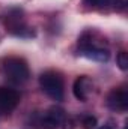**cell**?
<instances>
[{
  "mask_svg": "<svg viewBox=\"0 0 128 129\" xmlns=\"http://www.w3.org/2000/svg\"><path fill=\"white\" fill-rule=\"evenodd\" d=\"M0 72L12 84H23L30 77L27 62L18 56H6L0 59Z\"/></svg>",
  "mask_w": 128,
  "mask_h": 129,
  "instance_id": "obj_1",
  "label": "cell"
},
{
  "mask_svg": "<svg viewBox=\"0 0 128 129\" xmlns=\"http://www.w3.org/2000/svg\"><path fill=\"white\" fill-rule=\"evenodd\" d=\"M39 86L42 92L53 101H62L65 95L63 77L56 71H47L39 77Z\"/></svg>",
  "mask_w": 128,
  "mask_h": 129,
  "instance_id": "obj_2",
  "label": "cell"
},
{
  "mask_svg": "<svg viewBox=\"0 0 128 129\" xmlns=\"http://www.w3.org/2000/svg\"><path fill=\"white\" fill-rule=\"evenodd\" d=\"M2 21L6 27V30L18 38H33L35 32L29 26H26L23 20V12L20 9H11L6 15L2 17Z\"/></svg>",
  "mask_w": 128,
  "mask_h": 129,
  "instance_id": "obj_3",
  "label": "cell"
},
{
  "mask_svg": "<svg viewBox=\"0 0 128 129\" xmlns=\"http://www.w3.org/2000/svg\"><path fill=\"white\" fill-rule=\"evenodd\" d=\"M66 122V113L60 107H50L39 119V125L45 129H57Z\"/></svg>",
  "mask_w": 128,
  "mask_h": 129,
  "instance_id": "obj_4",
  "label": "cell"
},
{
  "mask_svg": "<svg viewBox=\"0 0 128 129\" xmlns=\"http://www.w3.org/2000/svg\"><path fill=\"white\" fill-rule=\"evenodd\" d=\"M84 50H109L107 41L95 30H86L78 38V51Z\"/></svg>",
  "mask_w": 128,
  "mask_h": 129,
  "instance_id": "obj_5",
  "label": "cell"
},
{
  "mask_svg": "<svg viewBox=\"0 0 128 129\" xmlns=\"http://www.w3.org/2000/svg\"><path fill=\"white\" fill-rule=\"evenodd\" d=\"M20 93L12 87H0V116H9L20 104Z\"/></svg>",
  "mask_w": 128,
  "mask_h": 129,
  "instance_id": "obj_6",
  "label": "cell"
},
{
  "mask_svg": "<svg viewBox=\"0 0 128 129\" xmlns=\"http://www.w3.org/2000/svg\"><path fill=\"white\" fill-rule=\"evenodd\" d=\"M107 107L116 113H125L128 110V90L125 87H115L107 95Z\"/></svg>",
  "mask_w": 128,
  "mask_h": 129,
  "instance_id": "obj_7",
  "label": "cell"
},
{
  "mask_svg": "<svg viewBox=\"0 0 128 129\" xmlns=\"http://www.w3.org/2000/svg\"><path fill=\"white\" fill-rule=\"evenodd\" d=\"M72 93L78 101L86 102L89 96L94 93V81L88 75L77 77V80L74 81V86H72Z\"/></svg>",
  "mask_w": 128,
  "mask_h": 129,
  "instance_id": "obj_8",
  "label": "cell"
},
{
  "mask_svg": "<svg viewBox=\"0 0 128 129\" xmlns=\"http://www.w3.org/2000/svg\"><path fill=\"white\" fill-rule=\"evenodd\" d=\"M81 56L91 59V60H95V62H107L110 59V53L109 50H84V51H78Z\"/></svg>",
  "mask_w": 128,
  "mask_h": 129,
  "instance_id": "obj_9",
  "label": "cell"
},
{
  "mask_svg": "<svg viewBox=\"0 0 128 129\" xmlns=\"http://www.w3.org/2000/svg\"><path fill=\"white\" fill-rule=\"evenodd\" d=\"M83 3L89 9H105L112 5V0H83Z\"/></svg>",
  "mask_w": 128,
  "mask_h": 129,
  "instance_id": "obj_10",
  "label": "cell"
},
{
  "mask_svg": "<svg viewBox=\"0 0 128 129\" xmlns=\"http://www.w3.org/2000/svg\"><path fill=\"white\" fill-rule=\"evenodd\" d=\"M116 62H118V66L122 69V71H127L128 69V54L127 51H121L116 57Z\"/></svg>",
  "mask_w": 128,
  "mask_h": 129,
  "instance_id": "obj_11",
  "label": "cell"
},
{
  "mask_svg": "<svg viewBox=\"0 0 128 129\" xmlns=\"http://www.w3.org/2000/svg\"><path fill=\"white\" fill-rule=\"evenodd\" d=\"M81 126L84 129L96 128V117H94V116H84V117L81 119Z\"/></svg>",
  "mask_w": 128,
  "mask_h": 129,
  "instance_id": "obj_12",
  "label": "cell"
},
{
  "mask_svg": "<svg viewBox=\"0 0 128 129\" xmlns=\"http://www.w3.org/2000/svg\"><path fill=\"white\" fill-rule=\"evenodd\" d=\"M112 5H113V9H115V11L121 12V11H124V9L127 8L128 0H112Z\"/></svg>",
  "mask_w": 128,
  "mask_h": 129,
  "instance_id": "obj_13",
  "label": "cell"
},
{
  "mask_svg": "<svg viewBox=\"0 0 128 129\" xmlns=\"http://www.w3.org/2000/svg\"><path fill=\"white\" fill-rule=\"evenodd\" d=\"M98 129H112V128H110L109 125H104V126H99V128H98Z\"/></svg>",
  "mask_w": 128,
  "mask_h": 129,
  "instance_id": "obj_14",
  "label": "cell"
}]
</instances>
